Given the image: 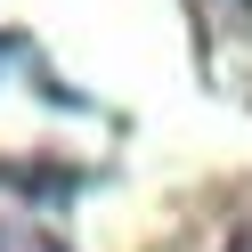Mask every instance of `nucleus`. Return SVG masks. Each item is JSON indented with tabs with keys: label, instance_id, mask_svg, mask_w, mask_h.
I'll list each match as a JSON object with an SVG mask.
<instances>
[{
	"label": "nucleus",
	"instance_id": "obj_1",
	"mask_svg": "<svg viewBox=\"0 0 252 252\" xmlns=\"http://www.w3.org/2000/svg\"><path fill=\"white\" fill-rule=\"evenodd\" d=\"M0 252H65V244H49V236L25 228V220H0Z\"/></svg>",
	"mask_w": 252,
	"mask_h": 252
},
{
	"label": "nucleus",
	"instance_id": "obj_2",
	"mask_svg": "<svg viewBox=\"0 0 252 252\" xmlns=\"http://www.w3.org/2000/svg\"><path fill=\"white\" fill-rule=\"evenodd\" d=\"M228 252H252V228H244V236H236V244H228Z\"/></svg>",
	"mask_w": 252,
	"mask_h": 252
}]
</instances>
